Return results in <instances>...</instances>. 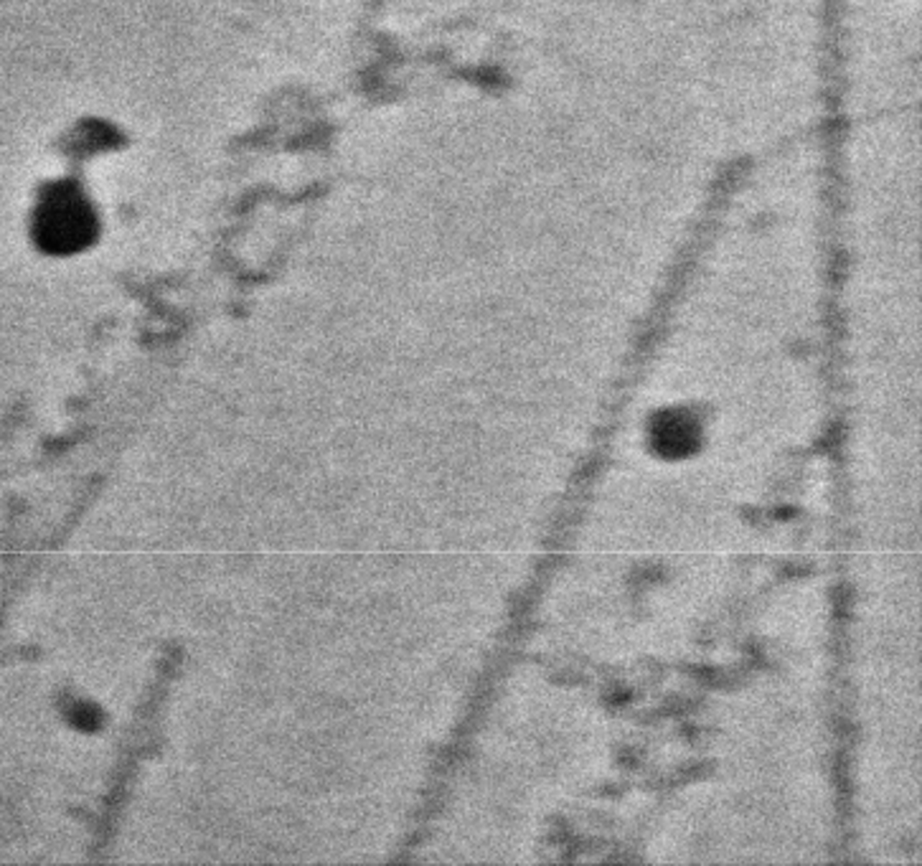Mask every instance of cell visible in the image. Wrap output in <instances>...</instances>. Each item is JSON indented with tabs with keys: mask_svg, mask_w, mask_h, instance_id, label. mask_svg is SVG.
I'll return each instance as SVG.
<instances>
[{
	"mask_svg": "<svg viewBox=\"0 0 922 866\" xmlns=\"http://www.w3.org/2000/svg\"><path fill=\"white\" fill-rule=\"evenodd\" d=\"M653 440L664 455H684V453H689L694 440H697V427L689 417L666 414L664 420L656 422Z\"/></svg>",
	"mask_w": 922,
	"mask_h": 866,
	"instance_id": "cell-1",
	"label": "cell"
}]
</instances>
